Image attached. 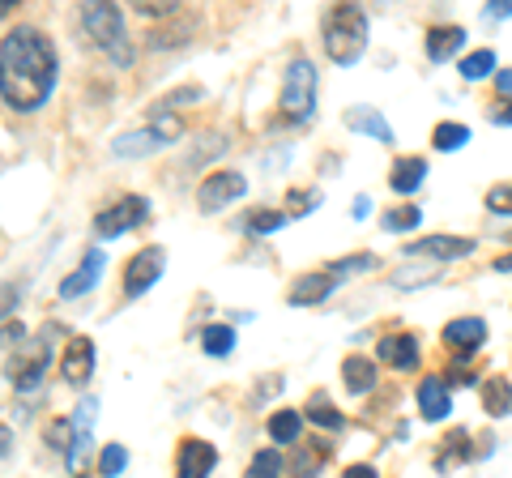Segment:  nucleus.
I'll return each mask as SVG.
<instances>
[{
    "mask_svg": "<svg viewBox=\"0 0 512 478\" xmlns=\"http://www.w3.org/2000/svg\"><path fill=\"white\" fill-rule=\"evenodd\" d=\"M487 120H491V124H512V99H495V103L487 107Z\"/></svg>",
    "mask_w": 512,
    "mask_h": 478,
    "instance_id": "41",
    "label": "nucleus"
},
{
    "mask_svg": "<svg viewBox=\"0 0 512 478\" xmlns=\"http://www.w3.org/2000/svg\"><path fill=\"white\" fill-rule=\"evenodd\" d=\"M495 269H500V274H508V269H512V252H508V257L495 261Z\"/></svg>",
    "mask_w": 512,
    "mask_h": 478,
    "instance_id": "47",
    "label": "nucleus"
},
{
    "mask_svg": "<svg viewBox=\"0 0 512 478\" xmlns=\"http://www.w3.org/2000/svg\"><path fill=\"white\" fill-rule=\"evenodd\" d=\"M376 359H367V355H346L342 359V385H346V393H355V397H363V393H372L376 389Z\"/></svg>",
    "mask_w": 512,
    "mask_h": 478,
    "instance_id": "20",
    "label": "nucleus"
},
{
    "mask_svg": "<svg viewBox=\"0 0 512 478\" xmlns=\"http://www.w3.org/2000/svg\"><path fill=\"white\" fill-rule=\"evenodd\" d=\"M265 432L274 444H295L299 432H303V410H291V406H282L269 414V423H265Z\"/></svg>",
    "mask_w": 512,
    "mask_h": 478,
    "instance_id": "25",
    "label": "nucleus"
},
{
    "mask_svg": "<svg viewBox=\"0 0 512 478\" xmlns=\"http://www.w3.org/2000/svg\"><path fill=\"white\" fill-rule=\"evenodd\" d=\"M342 120H346V129L367 133L372 141H380V146H393V141H397V137H393V124L384 120L376 107H363V103H359V107H346V116H342Z\"/></svg>",
    "mask_w": 512,
    "mask_h": 478,
    "instance_id": "18",
    "label": "nucleus"
},
{
    "mask_svg": "<svg viewBox=\"0 0 512 478\" xmlns=\"http://www.w3.org/2000/svg\"><path fill=\"white\" fill-rule=\"evenodd\" d=\"M303 419H312L316 427H329V432H338V427H346V419H342V410L329 402V393H312L308 397V406H303Z\"/></svg>",
    "mask_w": 512,
    "mask_h": 478,
    "instance_id": "27",
    "label": "nucleus"
},
{
    "mask_svg": "<svg viewBox=\"0 0 512 478\" xmlns=\"http://www.w3.org/2000/svg\"><path fill=\"white\" fill-rule=\"evenodd\" d=\"M47 444H52L60 457H69V449H73V419H56L52 427H47Z\"/></svg>",
    "mask_w": 512,
    "mask_h": 478,
    "instance_id": "37",
    "label": "nucleus"
},
{
    "mask_svg": "<svg viewBox=\"0 0 512 478\" xmlns=\"http://www.w3.org/2000/svg\"><path fill=\"white\" fill-rule=\"evenodd\" d=\"M26 342V325L13 316V321L0 325V350H13V346H22Z\"/></svg>",
    "mask_w": 512,
    "mask_h": 478,
    "instance_id": "40",
    "label": "nucleus"
},
{
    "mask_svg": "<svg viewBox=\"0 0 512 478\" xmlns=\"http://www.w3.org/2000/svg\"><path fill=\"white\" fill-rule=\"evenodd\" d=\"M440 278V269H431V265H419V269H397L393 274V286H402V291H414V286H431Z\"/></svg>",
    "mask_w": 512,
    "mask_h": 478,
    "instance_id": "35",
    "label": "nucleus"
},
{
    "mask_svg": "<svg viewBox=\"0 0 512 478\" xmlns=\"http://www.w3.org/2000/svg\"><path fill=\"white\" fill-rule=\"evenodd\" d=\"M13 5H18V0H0V18H9Z\"/></svg>",
    "mask_w": 512,
    "mask_h": 478,
    "instance_id": "48",
    "label": "nucleus"
},
{
    "mask_svg": "<svg viewBox=\"0 0 512 478\" xmlns=\"http://www.w3.org/2000/svg\"><path fill=\"white\" fill-rule=\"evenodd\" d=\"M474 248L478 244L470 235H427L406 244L410 257H423V261H461V257H474Z\"/></svg>",
    "mask_w": 512,
    "mask_h": 478,
    "instance_id": "11",
    "label": "nucleus"
},
{
    "mask_svg": "<svg viewBox=\"0 0 512 478\" xmlns=\"http://www.w3.org/2000/svg\"><path fill=\"white\" fill-rule=\"evenodd\" d=\"M320 205V188H291L286 193V218H303Z\"/></svg>",
    "mask_w": 512,
    "mask_h": 478,
    "instance_id": "32",
    "label": "nucleus"
},
{
    "mask_svg": "<svg viewBox=\"0 0 512 478\" xmlns=\"http://www.w3.org/2000/svg\"><path fill=\"white\" fill-rule=\"evenodd\" d=\"M218 466V449L201 436H184L180 453H175V474L180 478H210Z\"/></svg>",
    "mask_w": 512,
    "mask_h": 478,
    "instance_id": "12",
    "label": "nucleus"
},
{
    "mask_svg": "<svg viewBox=\"0 0 512 478\" xmlns=\"http://www.w3.org/2000/svg\"><path fill=\"white\" fill-rule=\"evenodd\" d=\"M163 265H167V252L158 248V244L133 252V257L124 261V278H120L124 299H141V295H146L150 286H154L158 278H163Z\"/></svg>",
    "mask_w": 512,
    "mask_h": 478,
    "instance_id": "7",
    "label": "nucleus"
},
{
    "mask_svg": "<svg viewBox=\"0 0 512 478\" xmlns=\"http://www.w3.org/2000/svg\"><path fill=\"white\" fill-rule=\"evenodd\" d=\"M333 461V449L325 440H303L299 449H295V461H291V474L295 478H316L320 470H325Z\"/></svg>",
    "mask_w": 512,
    "mask_h": 478,
    "instance_id": "22",
    "label": "nucleus"
},
{
    "mask_svg": "<svg viewBox=\"0 0 512 478\" xmlns=\"http://www.w3.org/2000/svg\"><path fill=\"white\" fill-rule=\"evenodd\" d=\"M495 94H500V99H512V69L495 73Z\"/></svg>",
    "mask_w": 512,
    "mask_h": 478,
    "instance_id": "42",
    "label": "nucleus"
},
{
    "mask_svg": "<svg viewBox=\"0 0 512 478\" xmlns=\"http://www.w3.org/2000/svg\"><path fill=\"white\" fill-rule=\"evenodd\" d=\"M350 214H355V222H363L367 214H372V197H355V210Z\"/></svg>",
    "mask_w": 512,
    "mask_h": 478,
    "instance_id": "44",
    "label": "nucleus"
},
{
    "mask_svg": "<svg viewBox=\"0 0 512 478\" xmlns=\"http://www.w3.org/2000/svg\"><path fill=\"white\" fill-rule=\"evenodd\" d=\"M470 141V129L461 120H440L436 129H431V146H436L440 154H453V150H461Z\"/></svg>",
    "mask_w": 512,
    "mask_h": 478,
    "instance_id": "28",
    "label": "nucleus"
},
{
    "mask_svg": "<svg viewBox=\"0 0 512 478\" xmlns=\"http://www.w3.org/2000/svg\"><path fill=\"white\" fill-rule=\"evenodd\" d=\"M201 346H205V355L227 359L231 350H235V329H231V325H222V321L205 325V329H201Z\"/></svg>",
    "mask_w": 512,
    "mask_h": 478,
    "instance_id": "29",
    "label": "nucleus"
},
{
    "mask_svg": "<svg viewBox=\"0 0 512 478\" xmlns=\"http://www.w3.org/2000/svg\"><path fill=\"white\" fill-rule=\"evenodd\" d=\"M461 47H466V26H427V39H423V52L427 60H436V65H444V60L461 56Z\"/></svg>",
    "mask_w": 512,
    "mask_h": 478,
    "instance_id": "17",
    "label": "nucleus"
},
{
    "mask_svg": "<svg viewBox=\"0 0 512 478\" xmlns=\"http://www.w3.org/2000/svg\"><path fill=\"white\" fill-rule=\"evenodd\" d=\"M342 478H380V474H376V466H346Z\"/></svg>",
    "mask_w": 512,
    "mask_h": 478,
    "instance_id": "43",
    "label": "nucleus"
},
{
    "mask_svg": "<svg viewBox=\"0 0 512 478\" xmlns=\"http://www.w3.org/2000/svg\"><path fill=\"white\" fill-rule=\"evenodd\" d=\"M487 210L495 218H512V184H491L487 188Z\"/></svg>",
    "mask_w": 512,
    "mask_h": 478,
    "instance_id": "38",
    "label": "nucleus"
},
{
    "mask_svg": "<svg viewBox=\"0 0 512 478\" xmlns=\"http://www.w3.org/2000/svg\"><path fill=\"white\" fill-rule=\"evenodd\" d=\"M18 299H22L18 282H0V325H5V321H13V316H18Z\"/></svg>",
    "mask_w": 512,
    "mask_h": 478,
    "instance_id": "39",
    "label": "nucleus"
},
{
    "mask_svg": "<svg viewBox=\"0 0 512 478\" xmlns=\"http://www.w3.org/2000/svg\"><path fill=\"white\" fill-rule=\"evenodd\" d=\"M320 35L333 65H359V56L367 52V13L359 5H333Z\"/></svg>",
    "mask_w": 512,
    "mask_h": 478,
    "instance_id": "3",
    "label": "nucleus"
},
{
    "mask_svg": "<svg viewBox=\"0 0 512 478\" xmlns=\"http://www.w3.org/2000/svg\"><path fill=\"white\" fill-rule=\"evenodd\" d=\"M124 466H128V449H124V444H103V453H99V474H103V478H116V474H124Z\"/></svg>",
    "mask_w": 512,
    "mask_h": 478,
    "instance_id": "36",
    "label": "nucleus"
},
{
    "mask_svg": "<svg viewBox=\"0 0 512 478\" xmlns=\"http://www.w3.org/2000/svg\"><path fill=\"white\" fill-rule=\"evenodd\" d=\"M483 410L491 414V419H508L512 414V380L508 376H487L483 380Z\"/></svg>",
    "mask_w": 512,
    "mask_h": 478,
    "instance_id": "24",
    "label": "nucleus"
},
{
    "mask_svg": "<svg viewBox=\"0 0 512 478\" xmlns=\"http://www.w3.org/2000/svg\"><path fill=\"white\" fill-rule=\"evenodd\" d=\"M436 470L440 474H448V470H453L457 466V461H470L474 453H470V432H466V427H453V432H448L440 444H436Z\"/></svg>",
    "mask_w": 512,
    "mask_h": 478,
    "instance_id": "23",
    "label": "nucleus"
},
{
    "mask_svg": "<svg viewBox=\"0 0 512 478\" xmlns=\"http://www.w3.org/2000/svg\"><path fill=\"white\" fill-rule=\"evenodd\" d=\"M60 376H64V385H73V389H82L86 380L94 376V342L90 338H69V346H64V355H60Z\"/></svg>",
    "mask_w": 512,
    "mask_h": 478,
    "instance_id": "15",
    "label": "nucleus"
},
{
    "mask_svg": "<svg viewBox=\"0 0 512 478\" xmlns=\"http://www.w3.org/2000/svg\"><path fill=\"white\" fill-rule=\"evenodd\" d=\"M384 222V231H414V227H419V222H423V210H419V205H397V210H389V214H384L380 218Z\"/></svg>",
    "mask_w": 512,
    "mask_h": 478,
    "instance_id": "31",
    "label": "nucleus"
},
{
    "mask_svg": "<svg viewBox=\"0 0 512 478\" xmlns=\"http://www.w3.org/2000/svg\"><path fill=\"white\" fill-rule=\"evenodd\" d=\"M414 402H419V414L427 423H444L453 414V389H448L444 376H423L419 389H414Z\"/></svg>",
    "mask_w": 512,
    "mask_h": 478,
    "instance_id": "14",
    "label": "nucleus"
},
{
    "mask_svg": "<svg viewBox=\"0 0 512 478\" xmlns=\"http://www.w3.org/2000/svg\"><path fill=\"white\" fill-rule=\"evenodd\" d=\"M495 73H500V60H495L491 47H474V52L461 56V82H483Z\"/></svg>",
    "mask_w": 512,
    "mask_h": 478,
    "instance_id": "26",
    "label": "nucleus"
},
{
    "mask_svg": "<svg viewBox=\"0 0 512 478\" xmlns=\"http://www.w3.org/2000/svg\"><path fill=\"white\" fill-rule=\"evenodd\" d=\"M508 13H512V5H491L487 18H508Z\"/></svg>",
    "mask_w": 512,
    "mask_h": 478,
    "instance_id": "46",
    "label": "nucleus"
},
{
    "mask_svg": "<svg viewBox=\"0 0 512 478\" xmlns=\"http://www.w3.org/2000/svg\"><path fill=\"white\" fill-rule=\"evenodd\" d=\"M60 56L39 26H13L0 39V99L13 111H39L56 90Z\"/></svg>",
    "mask_w": 512,
    "mask_h": 478,
    "instance_id": "1",
    "label": "nucleus"
},
{
    "mask_svg": "<svg viewBox=\"0 0 512 478\" xmlns=\"http://www.w3.org/2000/svg\"><path fill=\"white\" fill-rule=\"evenodd\" d=\"M423 180H427V158L423 154L393 158V167H389V188H393V193L410 197V193H419V188H423Z\"/></svg>",
    "mask_w": 512,
    "mask_h": 478,
    "instance_id": "19",
    "label": "nucleus"
},
{
    "mask_svg": "<svg viewBox=\"0 0 512 478\" xmlns=\"http://www.w3.org/2000/svg\"><path fill=\"white\" fill-rule=\"evenodd\" d=\"M342 286V278H333L329 269H312V274H299L286 291V304L291 308H312V304H325V299Z\"/></svg>",
    "mask_w": 512,
    "mask_h": 478,
    "instance_id": "13",
    "label": "nucleus"
},
{
    "mask_svg": "<svg viewBox=\"0 0 512 478\" xmlns=\"http://www.w3.org/2000/svg\"><path fill=\"white\" fill-rule=\"evenodd\" d=\"M440 342L453 350L457 363H470L478 350L487 346V321L483 316H457V321H448L440 329Z\"/></svg>",
    "mask_w": 512,
    "mask_h": 478,
    "instance_id": "9",
    "label": "nucleus"
},
{
    "mask_svg": "<svg viewBox=\"0 0 512 478\" xmlns=\"http://www.w3.org/2000/svg\"><path fill=\"white\" fill-rule=\"evenodd\" d=\"M82 30L86 39L99 47V52L111 60L116 69H133V39H128V26H124V13L107 0H94V5H82Z\"/></svg>",
    "mask_w": 512,
    "mask_h": 478,
    "instance_id": "2",
    "label": "nucleus"
},
{
    "mask_svg": "<svg viewBox=\"0 0 512 478\" xmlns=\"http://www.w3.org/2000/svg\"><path fill=\"white\" fill-rule=\"evenodd\" d=\"M282 470H286V461L278 449H261L248 461V478H282Z\"/></svg>",
    "mask_w": 512,
    "mask_h": 478,
    "instance_id": "30",
    "label": "nucleus"
},
{
    "mask_svg": "<svg viewBox=\"0 0 512 478\" xmlns=\"http://www.w3.org/2000/svg\"><path fill=\"white\" fill-rule=\"evenodd\" d=\"M372 265H376L372 252H355V257H338V261H329L325 269H329L333 278H342V282H346V274H363V269H372Z\"/></svg>",
    "mask_w": 512,
    "mask_h": 478,
    "instance_id": "34",
    "label": "nucleus"
},
{
    "mask_svg": "<svg viewBox=\"0 0 512 478\" xmlns=\"http://www.w3.org/2000/svg\"><path fill=\"white\" fill-rule=\"evenodd\" d=\"M163 146H167V141L158 137L154 124H146V129H133V133H120L116 141H111V150H116L120 158H146V154L163 150Z\"/></svg>",
    "mask_w": 512,
    "mask_h": 478,
    "instance_id": "21",
    "label": "nucleus"
},
{
    "mask_svg": "<svg viewBox=\"0 0 512 478\" xmlns=\"http://www.w3.org/2000/svg\"><path fill=\"white\" fill-rule=\"evenodd\" d=\"M47 368H52V329H43L39 338H30V342H22L18 350H13V359H9V385L22 389V393L39 389Z\"/></svg>",
    "mask_w": 512,
    "mask_h": 478,
    "instance_id": "5",
    "label": "nucleus"
},
{
    "mask_svg": "<svg viewBox=\"0 0 512 478\" xmlns=\"http://www.w3.org/2000/svg\"><path fill=\"white\" fill-rule=\"evenodd\" d=\"M286 227V210H256L248 222H244V231L248 235H274Z\"/></svg>",
    "mask_w": 512,
    "mask_h": 478,
    "instance_id": "33",
    "label": "nucleus"
},
{
    "mask_svg": "<svg viewBox=\"0 0 512 478\" xmlns=\"http://www.w3.org/2000/svg\"><path fill=\"white\" fill-rule=\"evenodd\" d=\"M248 193V180H244V175H239V171H210V175H205V180H201V188H197V205H201V214H218V210H227V205L231 201H239V197H244Z\"/></svg>",
    "mask_w": 512,
    "mask_h": 478,
    "instance_id": "8",
    "label": "nucleus"
},
{
    "mask_svg": "<svg viewBox=\"0 0 512 478\" xmlns=\"http://www.w3.org/2000/svg\"><path fill=\"white\" fill-rule=\"evenodd\" d=\"M376 363H384V368H393V372H414L423 363V346L406 329L384 333V338L376 342Z\"/></svg>",
    "mask_w": 512,
    "mask_h": 478,
    "instance_id": "10",
    "label": "nucleus"
},
{
    "mask_svg": "<svg viewBox=\"0 0 512 478\" xmlns=\"http://www.w3.org/2000/svg\"><path fill=\"white\" fill-rule=\"evenodd\" d=\"M150 218V201L141 193H124L120 201H111L107 210L94 214V235L99 239H116V235H128L133 227Z\"/></svg>",
    "mask_w": 512,
    "mask_h": 478,
    "instance_id": "6",
    "label": "nucleus"
},
{
    "mask_svg": "<svg viewBox=\"0 0 512 478\" xmlns=\"http://www.w3.org/2000/svg\"><path fill=\"white\" fill-rule=\"evenodd\" d=\"M103 269H107V257H103V248H90L86 257H82V265H77L73 274L60 282V299H77V295L94 291V286H99V278H103Z\"/></svg>",
    "mask_w": 512,
    "mask_h": 478,
    "instance_id": "16",
    "label": "nucleus"
},
{
    "mask_svg": "<svg viewBox=\"0 0 512 478\" xmlns=\"http://www.w3.org/2000/svg\"><path fill=\"white\" fill-rule=\"evenodd\" d=\"M9 444H13V436H9V427H5V423H0V457H5V453H9Z\"/></svg>",
    "mask_w": 512,
    "mask_h": 478,
    "instance_id": "45",
    "label": "nucleus"
},
{
    "mask_svg": "<svg viewBox=\"0 0 512 478\" xmlns=\"http://www.w3.org/2000/svg\"><path fill=\"white\" fill-rule=\"evenodd\" d=\"M316 86H320V77H316V65L308 56H295L291 65H286V77H282V120L286 124H308L316 116Z\"/></svg>",
    "mask_w": 512,
    "mask_h": 478,
    "instance_id": "4",
    "label": "nucleus"
}]
</instances>
